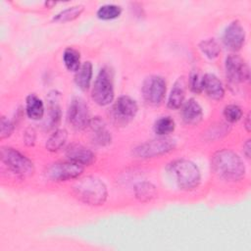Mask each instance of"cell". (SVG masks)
<instances>
[{
    "label": "cell",
    "instance_id": "cell-32",
    "mask_svg": "<svg viewBox=\"0 0 251 251\" xmlns=\"http://www.w3.org/2000/svg\"><path fill=\"white\" fill-rule=\"evenodd\" d=\"M243 154L247 159H250V154H251V144H250V139H247L245 143L243 144Z\"/></svg>",
    "mask_w": 251,
    "mask_h": 251
},
{
    "label": "cell",
    "instance_id": "cell-33",
    "mask_svg": "<svg viewBox=\"0 0 251 251\" xmlns=\"http://www.w3.org/2000/svg\"><path fill=\"white\" fill-rule=\"evenodd\" d=\"M244 127L247 130V132L250 131V127H251V122H250V113L247 114V116L245 117L244 120Z\"/></svg>",
    "mask_w": 251,
    "mask_h": 251
},
{
    "label": "cell",
    "instance_id": "cell-29",
    "mask_svg": "<svg viewBox=\"0 0 251 251\" xmlns=\"http://www.w3.org/2000/svg\"><path fill=\"white\" fill-rule=\"evenodd\" d=\"M202 77L199 74L198 71H192L190 75H189V79H188V83H189V87L190 90L193 93L199 94L203 91V86H202Z\"/></svg>",
    "mask_w": 251,
    "mask_h": 251
},
{
    "label": "cell",
    "instance_id": "cell-25",
    "mask_svg": "<svg viewBox=\"0 0 251 251\" xmlns=\"http://www.w3.org/2000/svg\"><path fill=\"white\" fill-rule=\"evenodd\" d=\"M175 126L176 124L173 118H171L170 116H165L159 118L155 122L153 129L158 136H167L175 130Z\"/></svg>",
    "mask_w": 251,
    "mask_h": 251
},
{
    "label": "cell",
    "instance_id": "cell-9",
    "mask_svg": "<svg viewBox=\"0 0 251 251\" xmlns=\"http://www.w3.org/2000/svg\"><path fill=\"white\" fill-rule=\"evenodd\" d=\"M68 122L75 130H83L91 122L90 112L86 102L80 98L75 97L72 100L68 109Z\"/></svg>",
    "mask_w": 251,
    "mask_h": 251
},
{
    "label": "cell",
    "instance_id": "cell-19",
    "mask_svg": "<svg viewBox=\"0 0 251 251\" xmlns=\"http://www.w3.org/2000/svg\"><path fill=\"white\" fill-rule=\"evenodd\" d=\"M26 116L33 121L41 120L45 115V108L42 100L35 94H28L25 98Z\"/></svg>",
    "mask_w": 251,
    "mask_h": 251
},
{
    "label": "cell",
    "instance_id": "cell-8",
    "mask_svg": "<svg viewBox=\"0 0 251 251\" xmlns=\"http://www.w3.org/2000/svg\"><path fill=\"white\" fill-rule=\"evenodd\" d=\"M167 83L161 75H150L143 81L141 91L145 102L152 106H158L165 98Z\"/></svg>",
    "mask_w": 251,
    "mask_h": 251
},
{
    "label": "cell",
    "instance_id": "cell-3",
    "mask_svg": "<svg viewBox=\"0 0 251 251\" xmlns=\"http://www.w3.org/2000/svg\"><path fill=\"white\" fill-rule=\"evenodd\" d=\"M169 169L177 186L182 190H193L201 181V174L198 167L189 160H176L170 165Z\"/></svg>",
    "mask_w": 251,
    "mask_h": 251
},
{
    "label": "cell",
    "instance_id": "cell-6",
    "mask_svg": "<svg viewBox=\"0 0 251 251\" xmlns=\"http://www.w3.org/2000/svg\"><path fill=\"white\" fill-rule=\"evenodd\" d=\"M176 148V141L168 136H159L137 145L132 154L136 158L148 159L159 157L173 151Z\"/></svg>",
    "mask_w": 251,
    "mask_h": 251
},
{
    "label": "cell",
    "instance_id": "cell-17",
    "mask_svg": "<svg viewBox=\"0 0 251 251\" xmlns=\"http://www.w3.org/2000/svg\"><path fill=\"white\" fill-rule=\"evenodd\" d=\"M202 86L206 94L213 100H221L225 96V88L222 81L213 74H205L203 75Z\"/></svg>",
    "mask_w": 251,
    "mask_h": 251
},
{
    "label": "cell",
    "instance_id": "cell-28",
    "mask_svg": "<svg viewBox=\"0 0 251 251\" xmlns=\"http://www.w3.org/2000/svg\"><path fill=\"white\" fill-rule=\"evenodd\" d=\"M223 114H224V117L226 120V122H228L230 124L237 123L242 118V115H243L241 108L235 104L226 105L224 108Z\"/></svg>",
    "mask_w": 251,
    "mask_h": 251
},
{
    "label": "cell",
    "instance_id": "cell-4",
    "mask_svg": "<svg viewBox=\"0 0 251 251\" xmlns=\"http://www.w3.org/2000/svg\"><path fill=\"white\" fill-rule=\"evenodd\" d=\"M2 163L15 175L22 178L29 177L34 173V165L25 155L12 147H2L0 150Z\"/></svg>",
    "mask_w": 251,
    "mask_h": 251
},
{
    "label": "cell",
    "instance_id": "cell-34",
    "mask_svg": "<svg viewBox=\"0 0 251 251\" xmlns=\"http://www.w3.org/2000/svg\"><path fill=\"white\" fill-rule=\"evenodd\" d=\"M45 4H46V6H47V7H49V6H53V5H55L56 3H55V2H46Z\"/></svg>",
    "mask_w": 251,
    "mask_h": 251
},
{
    "label": "cell",
    "instance_id": "cell-21",
    "mask_svg": "<svg viewBox=\"0 0 251 251\" xmlns=\"http://www.w3.org/2000/svg\"><path fill=\"white\" fill-rule=\"evenodd\" d=\"M134 195L140 202H149L157 196V189L151 182L142 181L135 185Z\"/></svg>",
    "mask_w": 251,
    "mask_h": 251
},
{
    "label": "cell",
    "instance_id": "cell-10",
    "mask_svg": "<svg viewBox=\"0 0 251 251\" xmlns=\"http://www.w3.org/2000/svg\"><path fill=\"white\" fill-rule=\"evenodd\" d=\"M226 75L229 83L238 84L245 82L250 77L249 67L245 61L238 55L230 54L226 58L225 62Z\"/></svg>",
    "mask_w": 251,
    "mask_h": 251
},
{
    "label": "cell",
    "instance_id": "cell-18",
    "mask_svg": "<svg viewBox=\"0 0 251 251\" xmlns=\"http://www.w3.org/2000/svg\"><path fill=\"white\" fill-rule=\"evenodd\" d=\"M185 90H186V80L183 76L178 77L171 90L168 99V107L173 110H176L180 108L184 102L185 98Z\"/></svg>",
    "mask_w": 251,
    "mask_h": 251
},
{
    "label": "cell",
    "instance_id": "cell-22",
    "mask_svg": "<svg viewBox=\"0 0 251 251\" xmlns=\"http://www.w3.org/2000/svg\"><path fill=\"white\" fill-rule=\"evenodd\" d=\"M68 139V131L65 128L56 129L47 139L45 147L50 152H57L66 144Z\"/></svg>",
    "mask_w": 251,
    "mask_h": 251
},
{
    "label": "cell",
    "instance_id": "cell-1",
    "mask_svg": "<svg viewBox=\"0 0 251 251\" xmlns=\"http://www.w3.org/2000/svg\"><path fill=\"white\" fill-rule=\"evenodd\" d=\"M214 172L226 181H238L245 176V166L241 158L230 149L217 151L212 157Z\"/></svg>",
    "mask_w": 251,
    "mask_h": 251
},
{
    "label": "cell",
    "instance_id": "cell-13",
    "mask_svg": "<svg viewBox=\"0 0 251 251\" xmlns=\"http://www.w3.org/2000/svg\"><path fill=\"white\" fill-rule=\"evenodd\" d=\"M61 94L57 90H51L47 97V112H48V119L45 122L46 128H54L56 127L62 118V110H61Z\"/></svg>",
    "mask_w": 251,
    "mask_h": 251
},
{
    "label": "cell",
    "instance_id": "cell-27",
    "mask_svg": "<svg viewBox=\"0 0 251 251\" xmlns=\"http://www.w3.org/2000/svg\"><path fill=\"white\" fill-rule=\"evenodd\" d=\"M199 49L209 59H216L221 52V47L214 38L202 40L199 43Z\"/></svg>",
    "mask_w": 251,
    "mask_h": 251
},
{
    "label": "cell",
    "instance_id": "cell-16",
    "mask_svg": "<svg viewBox=\"0 0 251 251\" xmlns=\"http://www.w3.org/2000/svg\"><path fill=\"white\" fill-rule=\"evenodd\" d=\"M181 116L185 124L195 126L202 121L203 110L200 104L193 98L183 102L181 106Z\"/></svg>",
    "mask_w": 251,
    "mask_h": 251
},
{
    "label": "cell",
    "instance_id": "cell-24",
    "mask_svg": "<svg viewBox=\"0 0 251 251\" xmlns=\"http://www.w3.org/2000/svg\"><path fill=\"white\" fill-rule=\"evenodd\" d=\"M63 62L68 71L76 72L80 67L79 52L73 47L66 48L63 53Z\"/></svg>",
    "mask_w": 251,
    "mask_h": 251
},
{
    "label": "cell",
    "instance_id": "cell-15",
    "mask_svg": "<svg viewBox=\"0 0 251 251\" xmlns=\"http://www.w3.org/2000/svg\"><path fill=\"white\" fill-rule=\"evenodd\" d=\"M90 132H91V139L92 142L99 146H107L112 141V135L105 122L100 119L99 117H95L91 119L89 124Z\"/></svg>",
    "mask_w": 251,
    "mask_h": 251
},
{
    "label": "cell",
    "instance_id": "cell-14",
    "mask_svg": "<svg viewBox=\"0 0 251 251\" xmlns=\"http://www.w3.org/2000/svg\"><path fill=\"white\" fill-rule=\"evenodd\" d=\"M66 156L69 161L81 166H90L95 162V154L89 148L78 143L70 144L66 149Z\"/></svg>",
    "mask_w": 251,
    "mask_h": 251
},
{
    "label": "cell",
    "instance_id": "cell-12",
    "mask_svg": "<svg viewBox=\"0 0 251 251\" xmlns=\"http://www.w3.org/2000/svg\"><path fill=\"white\" fill-rule=\"evenodd\" d=\"M245 37V30L240 22L233 21L226 27L223 35V42L227 49L238 51L244 45Z\"/></svg>",
    "mask_w": 251,
    "mask_h": 251
},
{
    "label": "cell",
    "instance_id": "cell-2",
    "mask_svg": "<svg viewBox=\"0 0 251 251\" xmlns=\"http://www.w3.org/2000/svg\"><path fill=\"white\" fill-rule=\"evenodd\" d=\"M75 195L83 203L91 206L103 205L108 197L106 184L96 176H85L73 186Z\"/></svg>",
    "mask_w": 251,
    "mask_h": 251
},
{
    "label": "cell",
    "instance_id": "cell-30",
    "mask_svg": "<svg viewBox=\"0 0 251 251\" xmlns=\"http://www.w3.org/2000/svg\"><path fill=\"white\" fill-rule=\"evenodd\" d=\"M14 130V124L8 118L1 117V126H0V139L3 140L8 138Z\"/></svg>",
    "mask_w": 251,
    "mask_h": 251
},
{
    "label": "cell",
    "instance_id": "cell-11",
    "mask_svg": "<svg viewBox=\"0 0 251 251\" xmlns=\"http://www.w3.org/2000/svg\"><path fill=\"white\" fill-rule=\"evenodd\" d=\"M138 111V106L135 100L127 95L120 96L113 105V118L119 124L126 125L134 119Z\"/></svg>",
    "mask_w": 251,
    "mask_h": 251
},
{
    "label": "cell",
    "instance_id": "cell-26",
    "mask_svg": "<svg viewBox=\"0 0 251 251\" xmlns=\"http://www.w3.org/2000/svg\"><path fill=\"white\" fill-rule=\"evenodd\" d=\"M122 14V8L119 5L115 4H105L99 7L97 10V17L100 20L103 21H110V20H115L119 18Z\"/></svg>",
    "mask_w": 251,
    "mask_h": 251
},
{
    "label": "cell",
    "instance_id": "cell-23",
    "mask_svg": "<svg viewBox=\"0 0 251 251\" xmlns=\"http://www.w3.org/2000/svg\"><path fill=\"white\" fill-rule=\"evenodd\" d=\"M84 7L82 5H75L62 10L53 17V21L56 23H68L77 19L83 12Z\"/></svg>",
    "mask_w": 251,
    "mask_h": 251
},
{
    "label": "cell",
    "instance_id": "cell-7",
    "mask_svg": "<svg viewBox=\"0 0 251 251\" xmlns=\"http://www.w3.org/2000/svg\"><path fill=\"white\" fill-rule=\"evenodd\" d=\"M83 173V166L72 161H61L51 164L45 176L52 181H66L78 177Z\"/></svg>",
    "mask_w": 251,
    "mask_h": 251
},
{
    "label": "cell",
    "instance_id": "cell-31",
    "mask_svg": "<svg viewBox=\"0 0 251 251\" xmlns=\"http://www.w3.org/2000/svg\"><path fill=\"white\" fill-rule=\"evenodd\" d=\"M35 137H36V134H35V130L32 128V127H28L25 130V133H24V140H25V143L27 145V146H33L34 143H35Z\"/></svg>",
    "mask_w": 251,
    "mask_h": 251
},
{
    "label": "cell",
    "instance_id": "cell-20",
    "mask_svg": "<svg viewBox=\"0 0 251 251\" xmlns=\"http://www.w3.org/2000/svg\"><path fill=\"white\" fill-rule=\"evenodd\" d=\"M92 64L89 61L82 63L79 69L75 72V82L76 86L82 91H86L89 88L92 78Z\"/></svg>",
    "mask_w": 251,
    "mask_h": 251
},
{
    "label": "cell",
    "instance_id": "cell-5",
    "mask_svg": "<svg viewBox=\"0 0 251 251\" xmlns=\"http://www.w3.org/2000/svg\"><path fill=\"white\" fill-rule=\"evenodd\" d=\"M115 97L113 74L108 67H103L92 86L91 98L99 106L110 105Z\"/></svg>",
    "mask_w": 251,
    "mask_h": 251
}]
</instances>
